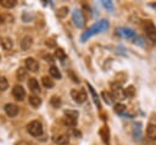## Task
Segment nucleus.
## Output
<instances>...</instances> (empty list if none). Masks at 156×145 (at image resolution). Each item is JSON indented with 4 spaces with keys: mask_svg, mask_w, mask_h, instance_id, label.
<instances>
[{
    "mask_svg": "<svg viewBox=\"0 0 156 145\" xmlns=\"http://www.w3.org/2000/svg\"><path fill=\"white\" fill-rule=\"evenodd\" d=\"M50 104L54 106V107H58L60 105H61V99H60V96H56V95H54L51 99H50Z\"/></svg>",
    "mask_w": 156,
    "mask_h": 145,
    "instance_id": "obj_25",
    "label": "nucleus"
},
{
    "mask_svg": "<svg viewBox=\"0 0 156 145\" xmlns=\"http://www.w3.org/2000/svg\"><path fill=\"white\" fill-rule=\"evenodd\" d=\"M107 28H108V22L105 21V19H101L100 22H98V23H95L94 26H91L88 30H85V32L82 34L80 40H82V41H85V40H87L88 38H90L91 35L98 34V33H100V32H104V30H106Z\"/></svg>",
    "mask_w": 156,
    "mask_h": 145,
    "instance_id": "obj_1",
    "label": "nucleus"
},
{
    "mask_svg": "<svg viewBox=\"0 0 156 145\" xmlns=\"http://www.w3.org/2000/svg\"><path fill=\"white\" fill-rule=\"evenodd\" d=\"M71 95H72V97L74 99V101L76 102H78V104H83L87 99H88V96H87V93L84 91V90H78V89H73L72 91H71Z\"/></svg>",
    "mask_w": 156,
    "mask_h": 145,
    "instance_id": "obj_4",
    "label": "nucleus"
},
{
    "mask_svg": "<svg viewBox=\"0 0 156 145\" xmlns=\"http://www.w3.org/2000/svg\"><path fill=\"white\" fill-rule=\"evenodd\" d=\"M124 110H126V106H124L123 104H117V105H115V111H116L117 113H122Z\"/></svg>",
    "mask_w": 156,
    "mask_h": 145,
    "instance_id": "obj_29",
    "label": "nucleus"
},
{
    "mask_svg": "<svg viewBox=\"0 0 156 145\" xmlns=\"http://www.w3.org/2000/svg\"><path fill=\"white\" fill-rule=\"evenodd\" d=\"M102 5H104L108 11H112V10H113V4H112V1H102Z\"/></svg>",
    "mask_w": 156,
    "mask_h": 145,
    "instance_id": "obj_30",
    "label": "nucleus"
},
{
    "mask_svg": "<svg viewBox=\"0 0 156 145\" xmlns=\"http://www.w3.org/2000/svg\"><path fill=\"white\" fill-rule=\"evenodd\" d=\"M123 93H124V96L126 97H133L134 94H135V89H134L133 85H129L126 89H123Z\"/></svg>",
    "mask_w": 156,
    "mask_h": 145,
    "instance_id": "obj_22",
    "label": "nucleus"
},
{
    "mask_svg": "<svg viewBox=\"0 0 156 145\" xmlns=\"http://www.w3.org/2000/svg\"><path fill=\"white\" fill-rule=\"evenodd\" d=\"M32 44H33V39L27 35V37H24V38L22 39V41H21V49H22V50H28V49L32 46Z\"/></svg>",
    "mask_w": 156,
    "mask_h": 145,
    "instance_id": "obj_11",
    "label": "nucleus"
},
{
    "mask_svg": "<svg viewBox=\"0 0 156 145\" xmlns=\"http://www.w3.org/2000/svg\"><path fill=\"white\" fill-rule=\"evenodd\" d=\"M88 87H89V90H90V93H91V95H93V97H94V101H95V104H96L98 106H100V104H99V99H98V96H96V94H95V91H94L93 87H91L90 84H88Z\"/></svg>",
    "mask_w": 156,
    "mask_h": 145,
    "instance_id": "obj_28",
    "label": "nucleus"
},
{
    "mask_svg": "<svg viewBox=\"0 0 156 145\" xmlns=\"http://www.w3.org/2000/svg\"><path fill=\"white\" fill-rule=\"evenodd\" d=\"M0 4L5 9H12V7L16 6V1L15 0H0Z\"/></svg>",
    "mask_w": 156,
    "mask_h": 145,
    "instance_id": "obj_20",
    "label": "nucleus"
},
{
    "mask_svg": "<svg viewBox=\"0 0 156 145\" xmlns=\"http://www.w3.org/2000/svg\"><path fill=\"white\" fill-rule=\"evenodd\" d=\"M28 100H29V104L33 107H39L41 105V99L39 96H37V95H30Z\"/></svg>",
    "mask_w": 156,
    "mask_h": 145,
    "instance_id": "obj_15",
    "label": "nucleus"
},
{
    "mask_svg": "<svg viewBox=\"0 0 156 145\" xmlns=\"http://www.w3.org/2000/svg\"><path fill=\"white\" fill-rule=\"evenodd\" d=\"M118 33L126 38H134L135 37V32L129 29V28H121V29H118Z\"/></svg>",
    "mask_w": 156,
    "mask_h": 145,
    "instance_id": "obj_12",
    "label": "nucleus"
},
{
    "mask_svg": "<svg viewBox=\"0 0 156 145\" xmlns=\"http://www.w3.org/2000/svg\"><path fill=\"white\" fill-rule=\"evenodd\" d=\"M27 130L33 136H41L43 135V132H44L43 126H41V123L39 121H32L30 123H28Z\"/></svg>",
    "mask_w": 156,
    "mask_h": 145,
    "instance_id": "obj_2",
    "label": "nucleus"
},
{
    "mask_svg": "<svg viewBox=\"0 0 156 145\" xmlns=\"http://www.w3.org/2000/svg\"><path fill=\"white\" fill-rule=\"evenodd\" d=\"M46 45H48L49 48H54L56 44H55V41H54L52 39H48V40H46Z\"/></svg>",
    "mask_w": 156,
    "mask_h": 145,
    "instance_id": "obj_31",
    "label": "nucleus"
},
{
    "mask_svg": "<svg viewBox=\"0 0 156 145\" xmlns=\"http://www.w3.org/2000/svg\"><path fill=\"white\" fill-rule=\"evenodd\" d=\"M16 76H17V79L22 82V80H26V79L28 78V72H27L26 68L20 67V68L17 69V72H16Z\"/></svg>",
    "mask_w": 156,
    "mask_h": 145,
    "instance_id": "obj_13",
    "label": "nucleus"
},
{
    "mask_svg": "<svg viewBox=\"0 0 156 145\" xmlns=\"http://www.w3.org/2000/svg\"><path fill=\"white\" fill-rule=\"evenodd\" d=\"M67 13H68V7H66V6L60 7V9H58V11H57V16H58L60 18L66 17V16H67Z\"/></svg>",
    "mask_w": 156,
    "mask_h": 145,
    "instance_id": "obj_26",
    "label": "nucleus"
},
{
    "mask_svg": "<svg viewBox=\"0 0 156 145\" xmlns=\"http://www.w3.org/2000/svg\"><path fill=\"white\" fill-rule=\"evenodd\" d=\"M144 29H145L146 37L152 43H155L156 41V27H155V24L151 21H145L144 22Z\"/></svg>",
    "mask_w": 156,
    "mask_h": 145,
    "instance_id": "obj_3",
    "label": "nucleus"
},
{
    "mask_svg": "<svg viewBox=\"0 0 156 145\" xmlns=\"http://www.w3.org/2000/svg\"><path fill=\"white\" fill-rule=\"evenodd\" d=\"M1 45H2V48H4L5 50H11L12 46H13V43H12L11 38H2Z\"/></svg>",
    "mask_w": 156,
    "mask_h": 145,
    "instance_id": "obj_17",
    "label": "nucleus"
},
{
    "mask_svg": "<svg viewBox=\"0 0 156 145\" xmlns=\"http://www.w3.org/2000/svg\"><path fill=\"white\" fill-rule=\"evenodd\" d=\"M26 68L29 69L30 72H37L39 69V63L35 58L28 57V58H26Z\"/></svg>",
    "mask_w": 156,
    "mask_h": 145,
    "instance_id": "obj_7",
    "label": "nucleus"
},
{
    "mask_svg": "<svg viewBox=\"0 0 156 145\" xmlns=\"http://www.w3.org/2000/svg\"><path fill=\"white\" fill-rule=\"evenodd\" d=\"M49 73H50V76L52 77V78H56V79H61V72L58 71V68L56 67V66H51L50 68H49Z\"/></svg>",
    "mask_w": 156,
    "mask_h": 145,
    "instance_id": "obj_16",
    "label": "nucleus"
},
{
    "mask_svg": "<svg viewBox=\"0 0 156 145\" xmlns=\"http://www.w3.org/2000/svg\"><path fill=\"white\" fill-rule=\"evenodd\" d=\"M16 145H30V144L27 143V141H20V143H17Z\"/></svg>",
    "mask_w": 156,
    "mask_h": 145,
    "instance_id": "obj_32",
    "label": "nucleus"
},
{
    "mask_svg": "<svg viewBox=\"0 0 156 145\" xmlns=\"http://www.w3.org/2000/svg\"><path fill=\"white\" fill-rule=\"evenodd\" d=\"M4 108H5V112L9 117H15L18 115V107L15 104H6Z\"/></svg>",
    "mask_w": 156,
    "mask_h": 145,
    "instance_id": "obj_8",
    "label": "nucleus"
},
{
    "mask_svg": "<svg viewBox=\"0 0 156 145\" xmlns=\"http://www.w3.org/2000/svg\"><path fill=\"white\" fill-rule=\"evenodd\" d=\"M41 83H43V85H44L45 88H52V87L55 85L54 80H52L50 77H48V76H44V77L41 78Z\"/></svg>",
    "mask_w": 156,
    "mask_h": 145,
    "instance_id": "obj_18",
    "label": "nucleus"
},
{
    "mask_svg": "<svg viewBox=\"0 0 156 145\" xmlns=\"http://www.w3.org/2000/svg\"><path fill=\"white\" fill-rule=\"evenodd\" d=\"M146 135L150 139L156 140V124H149L146 127Z\"/></svg>",
    "mask_w": 156,
    "mask_h": 145,
    "instance_id": "obj_10",
    "label": "nucleus"
},
{
    "mask_svg": "<svg viewBox=\"0 0 156 145\" xmlns=\"http://www.w3.org/2000/svg\"><path fill=\"white\" fill-rule=\"evenodd\" d=\"M101 96L104 97V100H105V102L107 104V105H111L112 102H113V95L111 94V93H108V91H102L101 93Z\"/></svg>",
    "mask_w": 156,
    "mask_h": 145,
    "instance_id": "obj_19",
    "label": "nucleus"
},
{
    "mask_svg": "<svg viewBox=\"0 0 156 145\" xmlns=\"http://www.w3.org/2000/svg\"><path fill=\"white\" fill-rule=\"evenodd\" d=\"M55 57L58 58V60H61V61H63L66 58V54H65V51L62 49H56L55 50Z\"/></svg>",
    "mask_w": 156,
    "mask_h": 145,
    "instance_id": "obj_24",
    "label": "nucleus"
},
{
    "mask_svg": "<svg viewBox=\"0 0 156 145\" xmlns=\"http://www.w3.org/2000/svg\"><path fill=\"white\" fill-rule=\"evenodd\" d=\"M28 88L29 90H32L33 93H39L40 91V87H39V83L35 78H29L28 79Z\"/></svg>",
    "mask_w": 156,
    "mask_h": 145,
    "instance_id": "obj_9",
    "label": "nucleus"
},
{
    "mask_svg": "<svg viewBox=\"0 0 156 145\" xmlns=\"http://www.w3.org/2000/svg\"><path fill=\"white\" fill-rule=\"evenodd\" d=\"M12 95H13V97H15L16 100L21 101V100H23L24 96H26V90H24L23 87H21V85H15L13 89H12Z\"/></svg>",
    "mask_w": 156,
    "mask_h": 145,
    "instance_id": "obj_6",
    "label": "nucleus"
},
{
    "mask_svg": "<svg viewBox=\"0 0 156 145\" xmlns=\"http://www.w3.org/2000/svg\"><path fill=\"white\" fill-rule=\"evenodd\" d=\"M45 58H46V61H54L51 55H46V56H45Z\"/></svg>",
    "mask_w": 156,
    "mask_h": 145,
    "instance_id": "obj_33",
    "label": "nucleus"
},
{
    "mask_svg": "<svg viewBox=\"0 0 156 145\" xmlns=\"http://www.w3.org/2000/svg\"><path fill=\"white\" fill-rule=\"evenodd\" d=\"M65 116L73 117V118H78V112H77V111H72V110H67V111H65Z\"/></svg>",
    "mask_w": 156,
    "mask_h": 145,
    "instance_id": "obj_27",
    "label": "nucleus"
},
{
    "mask_svg": "<svg viewBox=\"0 0 156 145\" xmlns=\"http://www.w3.org/2000/svg\"><path fill=\"white\" fill-rule=\"evenodd\" d=\"M54 141H55L57 145H66V144L68 143V136H67V135H63V134L56 135V136L54 138Z\"/></svg>",
    "mask_w": 156,
    "mask_h": 145,
    "instance_id": "obj_14",
    "label": "nucleus"
},
{
    "mask_svg": "<svg viewBox=\"0 0 156 145\" xmlns=\"http://www.w3.org/2000/svg\"><path fill=\"white\" fill-rule=\"evenodd\" d=\"M7 87H9L7 79H6L4 76H0V90H1V91H5V90L7 89Z\"/></svg>",
    "mask_w": 156,
    "mask_h": 145,
    "instance_id": "obj_23",
    "label": "nucleus"
},
{
    "mask_svg": "<svg viewBox=\"0 0 156 145\" xmlns=\"http://www.w3.org/2000/svg\"><path fill=\"white\" fill-rule=\"evenodd\" d=\"M63 123L68 127H74L77 124V118H73V117H68V116H65L63 117Z\"/></svg>",
    "mask_w": 156,
    "mask_h": 145,
    "instance_id": "obj_21",
    "label": "nucleus"
},
{
    "mask_svg": "<svg viewBox=\"0 0 156 145\" xmlns=\"http://www.w3.org/2000/svg\"><path fill=\"white\" fill-rule=\"evenodd\" d=\"M72 19H73V23H74L78 28H83V27H84L85 21H84V17H83V15H82V12H80L79 10H74V11H73V13H72Z\"/></svg>",
    "mask_w": 156,
    "mask_h": 145,
    "instance_id": "obj_5",
    "label": "nucleus"
}]
</instances>
